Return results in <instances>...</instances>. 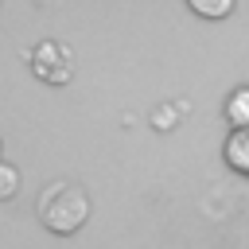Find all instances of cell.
Segmentation results:
<instances>
[{
  "label": "cell",
  "mask_w": 249,
  "mask_h": 249,
  "mask_svg": "<svg viewBox=\"0 0 249 249\" xmlns=\"http://www.w3.org/2000/svg\"><path fill=\"white\" fill-rule=\"evenodd\" d=\"M39 218L51 233H74L89 218V198L74 183H51L39 195Z\"/></svg>",
  "instance_id": "6da1fadb"
},
{
  "label": "cell",
  "mask_w": 249,
  "mask_h": 249,
  "mask_svg": "<svg viewBox=\"0 0 249 249\" xmlns=\"http://www.w3.org/2000/svg\"><path fill=\"white\" fill-rule=\"evenodd\" d=\"M226 160H230V167L249 175V128H233V136L226 140Z\"/></svg>",
  "instance_id": "7a4b0ae2"
},
{
  "label": "cell",
  "mask_w": 249,
  "mask_h": 249,
  "mask_svg": "<svg viewBox=\"0 0 249 249\" xmlns=\"http://www.w3.org/2000/svg\"><path fill=\"white\" fill-rule=\"evenodd\" d=\"M226 117L237 124V128H249V89H237L226 105Z\"/></svg>",
  "instance_id": "3957f363"
},
{
  "label": "cell",
  "mask_w": 249,
  "mask_h": 249,
  "mask_svg": "<svg viewBox=\"0 0 249 249\" xmlns=\"http://www.w3.org/2000/svg\"><path fill=\"white\" fill-rule=\"evenodd\" d=\"M191 4V12H198L202 19H222V16H230V8H233V0H187Z\"/></svg>",
  "instance_id": "277c9868"
},
{
  "label": "cell",
  "mask_w": 249,
  "mask_h": 249,
  "mask_svg": "<svg viewBox=\"0 0 249 249\" xmlns=\"http://www.w3.org/2000/svg\"><path fill=\"white\" fill-rule=\"evenodd\" d=\"M16 191H19V171L0 160V198H12Z\"/></svg>",
  "instance_id": "5b68a950"
}]
</instances>
